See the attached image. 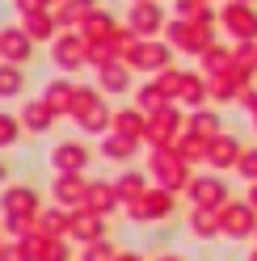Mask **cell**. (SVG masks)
Listing matches in <instances>:
<instances>
[{"instance_id": "3", "label": "cell", "mask_w": 257, "mask_h": 261, "mask_svg": "<svg viewBox=\"0 0 257 261\" xmlns=\"http://www.w3.org/2000/svg\"><path fill=\"white\" fill-rule=\"evenodd\" d=\"M17 89H21V72L17 68H0V93L9 97V93H17Z\"/></svg>"}, {"instance_id": "5", "label": "cell", "mask_w": 257, "mask_h": 261, "mask_svg": "<svg viewBox=\"0 0 257 261\" xmlns=\"http://www.w3.org/2000/svg\"><path fill=\"white\" fill-rule=\"evenodd\" d=\"M30 30H34L38 38H46V34H51V17H42V13H34V17H30Z\"/></svg>"}, {"instance_id": "2", "label": "cell", "mask_w": 257, "mask_h": 261, "mask_svg": "<svg viewBox=\"0 0 257 261\" xmlns=\"http://www.w3.org/2000/svg\"><path fill=\"white\" fill-rule=\"evenodd\" d=\"M55 55H59L63 68H76V63L85 59V51H80V42H76V38H59V51H55Z\"/></svg>"}, {"instance_id": "6", "label": "cell", "mask_w": 257, "mask_h": 261, "mask_svg": "<svg viewBox=\"0 0 257 261\" xmlns=\"http://www.w3.org/2000/svg\"><path fill=\"white\" fill-rule=\"evenodd\" d=\"M13 135H17V126H13L9 118H0V139H13Z\"/></svg>"}, {"instance_id": "4", "label": "cell", "mask_w": 257, "mask_h": 261, "mask_svg": "<svg viewBox=\"0 0 257 261\" xmlns=\"http://www.w3.org/2000/svg\"><path fill=\"white\" fill-rule=\"evenodd\" d=\"M51 122V110L46 106H30V126H46Z\"/></svg>"}, {"instance_id": "1", "label": "cell", "mask_w": 257, "mask_h": 261, "mask_svg": "<svg viewBox=\"0 0 257 261\" xmlns=\"http://www.w3.org/2000/svg\"><path fill=\"white\" fill-rule=\"evenodd\" d=\"M0 51H5L9 59H25L30 55V38L21 34V30H5V34H0Z\"/></svg>"}]
</instances>
